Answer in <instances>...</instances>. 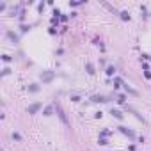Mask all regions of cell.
<instances>
[{"label":"cell","instance_id":"obj_1","mask_svg":"<svg viewBox=\"0 0 151 151\" xmlns=\"http://www.w3.org/2000/svg\"><path fill=\"white\" fill-rule=\"evenodd\" d=\"M55 110H57V114H59V117H60V121L66 124V126H69V121H68V117H66V114H64V110L60 109V105H55Z\"/></svg>","mask_w":151,"mask_h":151},{"label":"cell","instance_id":"obj_7","mask_svg":"<svg viewBox=\"0 0 151 151\" xmlns=\"http://www.w3.org/2000/svg\"><path fill=\"white\" fill-rule=\"evenodd\" d=\"M121 16H123V20H128L130 16H128V13H121Z\"/></svg>","mask_w":151,"mask_h":151},{"label":"cell","instance_id":"obj_2","mask_svg":"<svg viewBox=\"0 0 151 151\" xmlns=\"http://www.w3.org/2000/svg\"><path fill=\"white\" fill-rule=\"evenodd\" d=\"M39 103H36V105H32V107H29V114H34V112H37L39 110Z\"/></svg>","mask_w":151,"mask_h":151},{"label":"cell","instance_id":"obj_4","mask_svg":"<svg viewBox=\"0 0 151 151\" xmlns=\"http://www.w3.org/2000/svg\"><path fill=\"white\" fill-rule=\"evenodd\" d=\"M112 114H114V116L117 117V119H121V117H123V114H121L119 110H112Z\"/></svg>","mask_w":151,"mask_h":151},{"label":"cell","instance_id":"obj_3","mask_svg":"<svg viewBox=\"0 0 151 151\" xmlns=\"http://www.w3.org/2000/svg\"><path fill=\"white\" fill-rule=\"evenodd\" d=\"M119 128H121V132H123V133H126V135L130 137V139H133V137H135V133H133V132H130V130H126V128H123V126H119Z\"/></svg>","mask_w":151,"mask_h":151},{"label":"cell","instance_id":"obj_5","mask_svg":"<svg viewBox=\"0 0 151 151\" xmlns=\"http://www.w3.org/2000/svg\"><path fill=\"white\" fill-rule=\"evenodd\" d=\"M87 71H89V73H91V75H92V73H94V71H92V64H87Z\"/></svg>","mask_w":151,"mask_h":151},{"label":"cell","instance_id":"obj_6","mask_svg":"<svg viewBox=\"0 0 151 151\" xmlns=\"http://www.w3.org/2000/svg\"><path fill=\"white\" fill-rule=\"evenodd\" d=\"M52 77H53V75H52V73H46V75H45V80H50Z\"/></svg>","mask_w":151,"mask_h":151}]
</instances>
